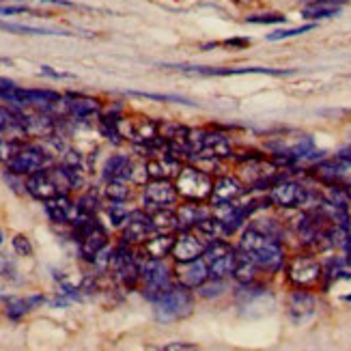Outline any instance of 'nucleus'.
Returning <instances> with one entry per match:
<instances>
[{"instance_id": "nucleus-2", "label": "nucleus", "mask_w": 351, "mask_h": 351, "mask_svg": "<svg viewBox=\"0 0 351 351\" xmlns=\"http://www.w3.org/2000/svg\"><path fill=\"white\" fill-rule=\"evenodd\" d=\"M192 289L183 287V285H173L171 291H166L160 300L154 302V313L160 324H171L177 319L188 317L194 308V300H192Z\"/></svg>"}, {"instance_id": "nucleus-20", "label": "nucleus", "mask_w": 351, "mask_h": 351, "mask_svg": "<svg viewBox=\"0 0 351 351\" xmlns=\"http://www.w3.org/2000/svg\"><path fill=\"white\" fill-rule=\"evenodd\" d=\"M258 274V265L252 261V256L246 254L243 250L237 248V256H235V267L231 276L237 280V285H246V282H254Z\"/></svg>"}, {"instance_id": "nucleus-31", "label": "nucleus", "mask_w": 351, "mask_h": 351, "mask_svg": "<svg viewBox=\"0 0 351 351\" xmlns=\"http://www.w3.org/2000/svg\"><path fill=\"white\" fill-rule=\"evenodd\" d=\"M104 194L110 198V201H121V203H125L128 198L132 196V190L128 186V181L123 179H112L108 181V186H106Z\"/></svg>"}, {"instance_id": "nucleus-32", "label": "nucleus", "mask_w": 351, "mask_h": 351, "mask_svg": "<svg viewBox=\"0 0 351 351\" xmlns=\"http://www.w3.org/2000/svg\"><path fill=\"white\" fill-rule=\"evenodd\" d=\"M106 213H108L110 224L117 226V228L125 226V222L132 216V211L125 207V203H121V201H110V205H108V209H106Z\"/></svg>"}, {"instance_id": "nucleus-44", "label": "nucleus", "mask_w": 351, "mask_h": 351, "mask_svg": "<svg viewBox=\"0 0 351 351\" xmlns=\"http://www.w3.org/2000/svg\"><path fill=\"white\" fill-rule=\"evenodd\" d=\"M67 166H73V169H80V164H82V158L78 151H67V156H65V162Z\"/></svg>"}, {"instance_id": "nucleus-41", "label": "nucleus", "mask_w": 351, "mask_h": 351, "mask_svg": "<svg viewBox=\"0 0 351 351\" xmlns=\"http://www.w3.org/2000/svg\"><path fill=\"white\" fill-rule=\"evenodd\" d=\"M15 3H39V5H54V7H69V9H78V5L71 3V0H15Z\"/></svg>"}, {"instance_id": "nucleus-19", "label": "nucleus", "mask_w": 351, "mask_h": 351, "mask_svg": "<svg viewBox=\"0 0 351 351\" xmlns=\"http://www.w3.org/2000/svg\"><path fill=\"white\" fill-rule=\"evenodd\" d=\"M173 246H175V233H156L143 243V252L145 256L151 258H166L173 252Z\"/></svg>"}, {"instance_id": "nucleus-17", "label": "nucleus", "mask_w": 351, "mask_h": 351, "mask_svg": "<svg viewBox=\"0 0 351 351\" xmlns=\"http://www.w3.org/2000/svg\"><path fill=\"white\" fill-rule=\"evenodd\" d=\"M78 241H80V254L86 261L93 263L95 254L108 246V235H106V231L99 224H95V226H90L82 237H78Z\"/></svg>"}, {"instance_id": "nucleus-23", "label": "nucleus", "mask_w": 351, "mask_h": 351, "mask_svg": "<svg viewBox=\"0 0 351 351\" xmlns=\"http://www.w3.org/2000/svg\"><path fill=\"white\" fill-rule=\"evenodd\" d=\"M154 228L156 233H179L181 231V224H179V216L177 211H173L171 207H164V209H156L154 211Z\"/></svg>"}, {"instance_id": "nucleus-26", "label": "nucleus", "mask_w": 351, "mask_h": 351, "mask_svg": "<svg viewBox=\"0 0 351 351\" xmlns=\"http://www.w3.org/2000/svg\"><path fill=\"white\" fill-rule=\"evenodd\" d=\"M0 30L5 33H15V35H37V37H48V35H58V37H71L73 33H65V30H48V28H35L26 24H13V22H0Z\"/></svg>"}, {"instance_id": "nucleus-45", "label": "nucleus", "mask_w": 351, "mask_h": 351, "mask_svg": "<svg viewBox=\"0 0 351 351\" xmlns=\"http://www.w3.org/2000/svg\"><path fill=\"white\" fill-rule=\"evenodd\" d=\"M166 351H192L196 349V345L192 343H169V345H164Z\"/></svg>"}, {"instance_id": "nucleus-21", "label": "nucleus", "mask_w": 351, "mask_h": 351, "mask_svg": "<svg viewBox=\"0 0 351 351\" xmlns=\"http://www.w3.org/2000/svg\"><path fill=\"white\" fill-rule=\"evenodd\" d=\"M132 171H134V164L128 156H112L104 164V179L106 181H112V179L132 181Z\"/></svg>"}, {"instance_id": "nucleus-34", "label": "nucleus", "mask_w": 351, "mask_h": 351, "mask_svg": "<svg viewBox=\"0 0 351 351\" xmlns=\"http://www.w3.org/2000/svg\"><path fill=\"white\" fill-rule=\"evenodd\" d=\"M248 24H261V26H271V24H285L287 15L282 13H254L246 18Z\"/></svg>"}, {"instance_id": "nucleus-24", "label": "nucleus", "mask_w": 351, "mask_h": 351, "mask_svg": "<svg viewBox=\"0 0 351 351\" xmlns=\"http://www.w3.org/2000/svg\"><path fill=\"white\" fill-rule=\"evenodd\" d=\"M99 101L93 97H69L67 99V114L73 119H86L99 112Z\"/></svg>"}, {"instance_id": "nucleus-39", "label": "nucleus", "mask_w": 351, "mask_h": 351, "mask_svg": "<svg viewBox=\"0 0 351 351\" xmlns=\"http://www.w3.org/2000/svg\"><path fill=\"white\" fill-rule=\"evenodd\" d=\"M22 13H35L28 5H0V15H22Z\"/></svg>"}, {"instance_id": "nucleus-10", "label": "nucleus", "mask_w": 351, "mask_h": 351, "mask_svg": "<svg viewBox=\"0 0 351 351\" xmlns=\"http://www.w3.org/2000/svg\"><path fill=\"white\" fill-rule=\"evenodd\" d=\"M205 239L198 237L196 233H192L190 228L186 231H179V235L175 237V246L171 256L175 258L177 263H186V261H194V258L203 256L205 252Z\"/></svg>"}, {"instance_id": "nucleus-12", "label": "nucleus", "mask_w": 351, "mask_h": 351, "mask_svg": "<svg viewBox=\"0 0 351 351\" xmlns=\"http://www.w3.org/2000/svg\"><path fill=\"white\" fill-rule=\"evenodd\" d=\"M156 233L154 228V218H151V213L138 209V211H132L130 220L125 222V228H123V241L125 243H143Z\"/></svg>"}, {"instance_id": "nucleus-22", "label": "nucleus", "mask_w": 351, "mask_h": 351, "mask_svg": "<svg viewBox=\"0 0 351 351\" xmlns=\"http://www.w3.org/2000/svg\"><path fill=\"white\" fill-rule=\"evenodd\" d=\"M179 169L181 164L171 154H162V158L147 162V173L151 179H169L173 173H179Z\"/></svg>"}, {"instance_id": "nucleus-13", "label": "nucleus", "mask_w": 351, "mask_h": 351, "mask_svg": "<svg viewBox=\"0 0 351 351\" xmlns=\"http://www.w3.org/2000/svg\"><path fill=\"white\" fill-rule=\"evenodd\" d=\"M243 186L235 179V177H218L213 181V188H211V196H209V203L213 207H228L233 205L237 198L243 196Z\"/></svg>"}, {"instance_id": "nucleus-46", "label": "nucleus", "mask_w": 351, "mask_h": 351, "mask_svg": "<svg viewBox=\"0 0 351 351\" xmlns=\"http://www.w3.org/2000/svg\"><path fill=\"white\" fill-rule=\"evenodd\" d=\"M0 65H11V60H9V58H3V56H0Z\"/></svg>"}, {"instance_id": "nucleus-42", "label": "nucleus", "mask_w": 351, "mask_h": 351, "mask_svg": "<svg viewBox=\"0 0 351 351\" xmlns=\"http://www.w3.org/2000/svg\"><path fill=\"white\" fill-rule=\"evenodd\" d=\"M41 73H43V75H48V78H54V80H73V78H75L73 73L56 71V69H52V67H48V65H43V67H41Z\"/></svg>"}, {"instance_id": "nucleus-40", "label": "nucleus", "mask_w": 351, "mask_h": 351, "mask_svg": "<svg viewBox=\"0 0 351 351\" xmlns=\"http://www.w3.org/2000/svg\"><path fill=\"white\" fill-rule=\"evenodd\" d=\"M220 45H224V48H235V50H246L250 45V39L248 37H231V39H224Z\"/></svg>"}, {"instance_id": "nucleus-35", "label": "nucleus", "mask_w": 351, "mask_h": 351, "mask_svg": "<svg viewBox=\"0 0 351 351\" xmlns=\"http://www.w3.org/2000/svg\"><path fill=\"white\" fill-rule=\"evenodd\" d=\"M97 209H99V196L93 190L80 196V201H78V211L80 213H86V216H95Z\"/></svg>"}, {"instance_id": "nucleus-5", "label": "nucleus", "mask_w": 351, "mask_h": 351, "mask_svg": "<svg viewBox=\"0 0 351 351\" xmlns=\"http://www.w3.org/2000/svg\"><path fill=\"white\" fill-rule=\"evenodd\" d=\"M322 276H324V267L313 256H304V254L293 256L287 265V278L302 289L317 287L322 282Z\"/></svg>"}, {"instance_id": "nucleus-14", "label": "nucleus", "mask_w": 351, "mask_h": 351, "mask_svg": "<svg viewBox=\"0 0 351 351\" xmlns=\"http://www.w3.org/2000/svg\"><path fill=\"white\" fill-rule=\"evenodd\" d=\"M175 276L179 280V285L188 287V289H198L207 278H209V265L203 256L194 258V261H186V263H177L175 267Z\"/></svg>"}, {"instance_id": "nucleus-33", "label": "nucleus", "mask_w": 351, "mask_h": 351, "mask_svg": "<svg viewBox=\"0 0 351 351\" xmlns=\"http://www.w3.org/2000/svg\"><path fill=\"white\" fill-rule=\"evenodd\" d=\"M194 228H196L198 233H201V237H207L211 241V239H216L220 233H224V222L207 216V218H203L201 222H198Z\"/></svg>"}, {"instance_id": "nucleus-16", "label": "nucleus", "mask_w": 351, "mask_h": 351, "mask_svg": "<svg viewBox=\"0 0 351 351\" xmlns=\"http://www.w3.org/2000/svg\"><path fill=\"white\" fill-rule=\"evenodd\" d=\"M315 308H317V300L308 291H295L289 298V317H291V322L295 326L306 324L315 315Z\"/></svg>"}, {"instance_id": "nucleus-6", "label": "nucleus", "mask_w": 351, "mask_h": 351, "mask_svg": "<svg viewBox=\"0 0 351 351\" xmlns=\"http://www.w3.org/2000/svg\"><path fill=\"white\" fill-rule=\"evenodd\" d=\"M45 164H48L45 151L35 145H26L15 149V154L7 160V169L11 175H33L35 171L45 169Z\"/></svg>"}, {"instance_id": "nucleus-11", "label": "nucleus", "mask_w": 351, "mask_h": 351, "mask_svg": "<svg viewBox=\"0 0 351 351\" xmlns=\"http://www.w3.org/2000/svg\"><path fill=\"white\" fill-rule=\"evenodd\" d=\"M24 188H26V192L30 196L37 198V201H43V203L50 201V198H54V196H58V194H65V192H60L52 171H45V169L28 175Z\"/></svg>"}, {"instance_id": "nucleus-36", "label": "nucleus", "mask_w": 351, "mask_h": 351, "mask_svg": "<svg viewBox=\"0 0 351 351\" xmlns=\"http://www.w3.org/2000/svg\"><path fill=\"white\" fill-rule=\"evenodd\" d=\"M28 311H33V308H30V304H28V298H13V300L7 302V317L9 319H20Z\"/></svg>"}, {"instance_id": "nucleus-25", "label": "nucleus", "mask_w": 351, "mask_h": 351, "mask_svg": "<svg viewBox=\"0 0 351 351\" xmlns=\"http://www.w3.org/2000/svg\"><path fill=\"white\" fill-rule=\"evenodd\" d=\"M179 224H181V231H186V228H194L198 222L203 218H207V213L203 211L201 203H192V201H186V205H181L179 211Z\"/></svg>"}, {"instance_id": "nucleus-27", "label": "nucleus", "mask_w": 351, "mask_h": 351, "mask_svg": "<svg viewBox=\"0 0 351 351\" xmlns=\"http://www.w3.org/2000/svg\"><path fill=\"white\" fill-rule=\"evenodd\" d=\"M256 209V203H246V205H237L228 216L222 220L224 222V235H231V233H235L237 228L246 222L248 218H250V213Z\"/></svg>"}, {"instance_id": "nucleus-38", "label": "nucleus", "mask_w": 351, "mask_h": 351, "mask_svg": "<svg viewBox=\"0 0 351 351\" xmlns=\"http://www.w3.org/2000/svg\"><path fill=\"white\" fill-rule=\"evenodd\" d=\"M13 250L18 252L20 256H30L33 254V246H30V241L26 235H15L13 237Z\"/></svg>"}, {"instance_id": "nucleus-37", "label": "nucleus", "mask_w": 351, "mask_h": 351, "mask_svg": "<svg viewBox=\"0 0 351 351\" xmlns=\"http://www.w3.org/2000/svg\"><path fill=\"white\" fill-rule=\"evenodd\" d=\"M128 95L132 97H145V99H156V101H177V104H188L194 106L190 99L179 97V95H158V93H141V90H128Z\"/></svg>"}, {"instance_id": "nucleus-28", "label": "nucleus", "mask_w": 351, "mask_h": 351, "mask_svg": "<svg viewBox=\"0 0 351 351\" xmlns=\"http://www.w3.org/2000/svg\"><path fill=\"white\" fill-rule=\"evenodd\" d=\"M235 256H237V248L226 252L224 256L220 258H213V261H209V276L211 278H228L233 274V267H235Z\"/></svg>"}, {"instance_id": "nucleus-8", "label": "nucleus", "mask_w": 351, "mask_h": 351, "mask_svg": "<svg viewBox=\"0 0 351 351\" xmlns=\"http://www.w3.org/2000/svg\"><path fill=\"white\" fill-rule=\"evenodd\" d=\"M308 190L298 181H278L276 186H271L269 190V203L285 207V209H295L304 207L308 203Z\"/></svg>"}, {"instance_id": "nucleus-43", "label": "nucleus", "mask_w": 351, "mask_h": 351, "mask_svg": "<svg viewBox=\"0 0 351 351\" xmlns=\"http://www.w3.org/2000/svg\"><path fill=\"white\" fill-rule=\"evenodd\" d=\"M15 149H18V147H13L11 143H7L5 136L0 134V162H7L15 154Z\"/></svg>"}, {"instance_id": "nucleus-4", "label": "nucleus", "mask_w": 351, "mask_h": 351, "mask_svg": "<svg viewBox=\"0 0 351 351\" xmlns=\"http://www.w3.org/2000/svg\"><path fill=\"white\" fill-rule=\"evenodd\" d=\"M175 186H177L179 198H183V201L201 203V201H209L213 179L203 169H196V166H181L177 173Z\"/></svg>"}, {"instance_id": "nucleus-47", "label": "nucleus", "mask_w": 351, "mask_h": 351, "mask_svg": "<svg viewBox=\"0 0 351 351\" xmlns=\"http://www.w3.org/2000/svg\"><path fill=\"white\" fill-rule=\"evenodd\" d=\"M0 243H3V231H0Z\"/></svg>"}, {"instance_id": "nucleus-7", "label": "nucleus", "mask_w": 351, "mask_h": 351, "mask_svg": "<svg viewBox=\"0 0 351 351\" xmlns=\"http://www.w3.org/2000/svg\"><path fill=\"white\" fill-rule=\"evenodd\" d=\"M177 198H179L177 186L171 183L169 179H151L145 183L143 201H145L147 209H151V211L171 207L177 203Z\"/></svg>"}, {"instance_id": "nucleus-29", "label": "nucleus", "mask_w": 351, "mask_h": 351, "mask_svg": "<svg viewBox=\"0 0 351 351\" xmlns=\"http://www.w3.org/2000/svg\"><path fill=\"white\" fill-rule=\"evenodd\" d=\"M317 28V22L311 24H304V26H293V28H278V30H271L267 33V41H282V39H291V37H300L304 33H311V30Z\"/></svg>"}, {"instance_id": "nucleus-3", "label": "nucleus", "mask_w": 351, "mask_h": 351, "mask_svg": "<svg viewBox=\"0 0 351 351\" xmlns=\"http://www.w3.org/2000/svg\"><path fill=\"white\" fill-rule=\"evenodd\" d=\"M141 280H143V293L147 300L156 302L173 287V271L164 263V258H151L145 256L141 263Z\"/></svg>"}, {"instance_id": "nucleus-15", "label": "nucleus", "mask_w": 351, "mask_h": 351, "mask_svg": "<svg viewBox=\"0 0 351 351\" xmlns=\"http://www.w3.org/2000/svg\"><path fill=\"white\" fill-rule=\"evenodd\" d=\"M347 0H311L308 5L302 7V18L311 22L337 18V15H341Z\"/></svg>"}, {"instance_id": "nucleus-30", "label": "nucleus", "mask_w": 351, "mask_h": 351, "mask_svg": "<svg viewBox=\"0 0 351 351\" xmlns=\"http://www.w3.org/2000/svg\"><path fill=\"white\" fill-rule=\"evenodd\" d=\"M194 291L203 300H213V298H220L226 291V282H224V278H211L209 276L201 287L194 289Z\"/></svg>"}, {"instance_id": "nucleus-1", "label": "nucleus", "mask_w": 351, "mask_h": 351, "mask_svg": "<svg viewBox=\"0 0 351 351\" xmlns=\"http://www.w3.org/2000/svg\"><path fill=\"white\" fill-rule=\"evenodd\" d=\"M237 248L250 254L252 261L258 265V269L278 271L285 265V250L280 246V241L269 237L256 226H250L248 231H243Z\"/></svg>"}, {"instance_id": "nucleus-9", "label": "nucleus", "mask_w": 351, "mask_h": 351, "mask_svg": "<svg viewBox=\"0 0 351 351\" xmlns=\"http://www.w3.org/2000/svg\"><path fill=\"white\" fill-rule=\"evenodd\" d=\"M63 99L56 90H48V88H20L15 90L13 95V104L15 106H33V108L39 110H54L56 104Z\"/></svg>"}, {"instance_id": "nucleus-18", "label": "nucleus", "mask_w": 351, "mask_h": 351, "mask_svg": "<svg viewBox=\"0 0 351 351\" xmlns=\"http://www.w3.org/2000/svg\"><path fill=\"white\" fill-rule=\"evenodd\" d=\"M45 211H48L52 222L65 224V222H73V218L78 216V205H73L67 194H58L50 198V201H45Z\"/></svg>"}]
</instances>
